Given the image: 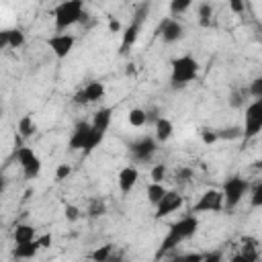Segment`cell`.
I'll return each mask as SVG.
<instances>
[{
  "mask_svg": "<svg viewBox=\"0 0 262 262\" xmlns=\"http://www.w3.org/2000/svg\"><path fill=\"white\" fill-rule=\"evenodd\" d=\"M196 229H199V219H196V215H186V217L178 219L176 223H172L170 229H168V233H166V237L162 239L160 248L156 250V260H160L164 254H168L170 250H174V248L180 246L182 242L190 239V237L196 233Z\"/></svg>",
  "mask_w": 262,
  "mask_h": 262,
  "instance_id": "6da1fadb",
  "label": "cell"
},
{
  "mask_svg": "<svg viewBox=\"0 0 262 262\" xmlns=\"http://www.w3.org/2000/svg\"><path fill=\"white\" fill-rule=\"evenodd\" d=\"M84 16V2L82 0H66L55 6L53 18H55V31L63 33L68 27L80 23Z\"/></svg>",
  "mask_w": 262,
  "mask_h": 262,
  "instance_id": "7a4b0ae2",
  "label": "cell"
},
{
  "mask_svg": "<svg viewBox=\"0 0 262 262\" xmlns=\"http://www.w3.org/2000/svg\"><path fill=\"white\" fill-rule=\"evenodd\" d=\"M196 76H199V61L192 55H180L172 61V74H170L172 88H182L190 84Z\"/></svg>",
  "mask_w": 262,
  "mask_h": 262,
  "instance_id": "3957f363",
  "label": "cell"
},
{
  "mask_svg": "<svg viewBox=\"0 0 262 262\" xmlns=\"http://www.w3.org/2000/svg\"><path fill=\"white\" fill-rule=\"evenodd\" d=\"M250 190V182L242 176H229L225 182H223V188H221V194H223V209H235L244 194Z\"/></svg>",
  "mask_w": 262,
  "mask_h": 262,
  "instance_id": "277c9868",
  "label": "cell"
},
{
  "mask_svg": "<svg viewBox=\"0 0 262 262\" xmlns=\"http://www.w3.org/2000/svg\"><path fill=\"white\" fill-rule=\"evenodd\" d=\"M16 160H18L27 180H33V178H37L41 174V160L29 145H23V147L16 149Z\"/></svg>",
  "mask_w": 262,
  "mask_h": 262,
  "instance_id": "5b68a950",
  "label": "cell"
},
{
  "mask_svg": "<svg viewBox=\"0 0 262 262\" xmlns=\"http://www.w3.org/2000/svg\"><path fill=\"white\" fill-rule=\"evenodd\" d=\"M244 137H256L262 131V98H256L246 108V125H244Z\"/></svg>",
  "mask_w": 262,
  "mask_h": 262,
  "instance_id": "8992f818",
  "label": "cell"
},
{
  "mask_svg": "<svg viewBox=\"0 0 262 262\" xmlns=\"http://www.w3.org/2000/svg\"><path fill=\"white\" fill-rule=\"evenodd\" d=\"M223 211V194L217 188L205 190L192 207V213H219Z\"/></svg>",
  "mask_w": 262,
  "mask_h": 262,
  "instance_id": "52a82bcc",
  "label": "cell"
},
{
  "mask_svg": "<svg viewBox=\"0 0 262 262\" xmlns=\"http://www.w3.org/2000/svg\"><path fill=\"white\" fill-rule=\"evenodd\" d=\"M147 12V6H141V10L135 14V18L131 20V25L123 31V39H121V55L129 53V49L135 45L137 37H139V31H141V20H143V14Z\"/></svg>",
  "mask_w": 262,
  "mask_h": 262,
  "instance_id": "ba28073f",
  "label": "cell"
},
{
  "mask_svg": "<svg viewBox=\"0 0 262 262\" xmlns=\"http://www.w3.org/2000/svg\"><path fill=\"white\" fill-rule=\"evenodd\" d=\"M74 43H76V37L70 35V33H55L47 39V45L49 49L53 51V55L57 59H63L70 55V51L74 49Z\"/></svg>",
  "mask_w": 262,
  "mask_h": 262,
  "instance_id": "9c48e42d",
  "label": "cell"
},
{
  "mask_svg": "<svg viewBox=\"0 0 262 262\" xmlns=\"http://www.w3.org/2000/svg\"><path fill=\"white\" fill-rule=\"evenodd\" d=\"M182 203H184V199H182L176 190H166V194L162 196V201L156 205V213H154V217H156V219H164L166 215L178 211V209L182 207Z\"/></svg>",
  "mask_w": 262,
  "mask_h": 262,
  "instance_id": "30bf717a",
  "label": "cell"
},
{
  "mask_svg": "<svg viewBox=\"0 0 262 262\" xmlns=\"http://www.w3.org/2000/svg\"><path fill=\"white\" fill-rule=\"evenodd\" d=\"M158 33H160V37H162L164 43H176V41L182 39V35H184V27H182L176 18L168 16V18H164V20L160 23Z\"/></svg>",
  "mask_w": 262,
  "mask_h": 262,
  "instance_id": "8fae6325",
  "label": "cell"
},
{
  "mask_svg": "<svg viewBox=\"0 0 262 262\" xmlns=\"http://www.w3.org/2000/svg\"><path fill=\"white\" fill-rule=\"evenodd\" d=\"M156 149H158V141L154 137H147V135L131 143V156L137 162H147L156 154Z\"/></svg>",
  "mask_w": 262,
  "mask_h": 262,
  "instance_id": "7c38bea8",
  "label": "cell"
},
{
  "mask_svg": "<svg viewBox=\"0 0 262 262\" xmlns=\"http://www.w3.org/2000/svg\"><path fill=\"white\" fill-rule=\"evenodd\" d=\"M88 133H90V123H88V121H80V123L74 127L72 135H70L68 147H70L72 151H76V149H84L86 139H88Z\"/></svg>",
  "mask_w": 262,
  "mask_h": 262,
  "instance_id": "4fadbf2b",
  "label": "cell"
},
{
  "mask_svg": "<svg viewBox=\"0 0 262 262\" xmlns=\"http://www.w3.org/2000/svg\"><path fill=\"white\" fill-rule=\"evenodd\" d=\"M137 180H139V170L135 166L121 168V172H119V188H121L123 194H129L133 190V186L137 184Z\"/></svg>",
  "mask_w": 262,
  "mask_h": 262,
  "instance_id": "5bb4252c",
  "label": "cell"
},
{
  "mask_svg": "<svg viewBox=\"0 0 262 262\" xmlns=\"http://www.w3.org/2000/svg\"><path fill=\"white\" fill-rule=\"evenodd\" d=\"M39 250H41V248H39V242H37V237H35V239L25 242V244H14L12 256H14L16 260H31V258L37 256Z\"/></svg>",
  "mask_w": 262,
  "mask_h": 262,
  "instance_id": "9a60e30c",
  "label": "cell"
},
{
  "mask_svg": "<svg viewBox=\"0 0 262 262\" xmlns=\"http://www.w3.org/2000/svg\"><path fill=\"white\" fill-rule=\"evenodd\" d=\"M111 119H113V108H111V106H102V108H98V111L92 115L90 127H94V129L106 133V129H108V125H111Z\"/></svg>",
  "mask_w": 262,
  "mask_h": 262,
  "instance_id": "2e32d148",
  "label": "cell"
},
{
  "mask_svg": "<svg viewBox=\"0 0 262 262\" xmlns=\"http://www.w3.org/2000/svg\"><path fill=\"white\" fill-rule=\"evenodd\" d=\"M16 135L25 141V139H29V137H33L35 135V131H37V125H35V121H33V115H23L20 119H18V123H16Z\"/></svg>",
  "mask_w": 262,
  "mask_h": 262,
  "instance_id": "e0dca14e",
  "label": "cell"
},
{
  "mask_svg": "<svg viewBox=\"0 0 262 262\" xmlns=\"http://www.w3.org/2000/svg\"><path fill=\"white\" fill-rule=\"evenodd\" d=\"M154 127H156V137H154L156 141H168L172 137V133H174V125H172V121L168 117H160Z\"/></svg>",
  "mask_w": 262,
  "mask_h": 262,
  "instance_id": "ac0fdd59",
  "label": "cell"
},
{
  "mask_svg": "<svg viewBox=\"0 0 262 262\" xmlns=\"http://www.w3.org/2000/svg\"><path fill=\"white\" fill-rule=\"evenodd\" d=\"M82 90H84V96H86L88 104H90V102H98V100L104 96V84H102V82H98V80L88 82Z\"/></svg>",
  "mask_w": 262,
  "mask_h": 262,
  "instance_id": "d6986e66",
  "label": "cell"
},
{
  "mask_svg": "<svg viewBox=\"0 0 262 262\" xmlns=\"http://www.w3.org/2000/svg\"><path fill=\"white\" fill-rule=\"evenodd\" d=\"M12 239H14V244H25V242L35 239V227L29 225V223H20V225H16L14 231H12Z\"/></svg>",
  "mask_w": 262,
  "mask_h": 262,
  "instance_id": "ffe728a7",
  "label": "cell"
},
{
  "mask_svg": "<svg viewBox=\"0 0 262 262\" xmlns=\"http://www.w3.org/2000/svg\"><path fill=\"white\" fill-rule=\"evenodd\" d=\"M104 135L106 133H102V131H98V129H94V127H90V133H88V139H86V145H84V154H92L100 143H102V139H104Z\"/></svg>",
  "mask_w": 262,
  "mask_h": 262,
  "instance_id": "44dd1931",
  "label": "cell"
},
{
  "mask_svg": "<svg viewBox=\"0 0 262 262\" xmlns=\"http://www.w3.org/2000/svg\"><path fill=\"white\" fill-rule=\"evenodd\" d=\"M239 254L246 258V262H258V258H260L258 246H256V242L252 237H246L244 239V246H242V252Z\"/></svg>",
  "mask_w": 262,
  "mask_h": 262,
  "instance_id": "7402d4cb",
  "label": "cell"
},
{
  "mask_svg": "<svg viewBox=\"0 0 262 262\" xmlns=\"http://www.w3.org/2000/svg\"><path fill=\"white\" fill-rule=\"evenodd\" d=\"M147 201H149V205H158L160 201H162V196L166 194V188H164V184H158V182H151V184H147Z\"/></svg>",
  "mask_w": 262,
  "mask_h": 262,
  "instance_id": "603a6c76",
  "label": "cell"
},
{
  "mask_svg": "<svg viewBox=\"0 0 262 262\" xmlns=\"http://www.w3.org/2000/svg\"><path fill=\"white\" fill-rule=\"evenodd\" d=\"M239 137H244V131H242V127H235V125H231V127H223V129H217V139H239Z\"/></svg>",
  "mask_w": 262,
  "mask_h": 262,
  "instance_id": "cb8c5ba5",
  "label": "cell"
},
{
  "mask_svg": "<svg viewBox=\"0 0 262 262\" xmlns=\"http://www.w3.org/2000/svg\"><path fill=\"white\" fill-rule=\"evenodd\" d=\"M111 256H113V244H102V246H98V248L90 254L92 262H106Z\"/></svg>",
  "mask_w": 262,
  "mask_h": 262,
  "instance_id": "d4e9b609",
  "label": "cell"
},
{
  "mask_svg": "<svg viewBox=\"0 0 262 262\" xmlns=\"http://www.w3.org/2000/svg\"><path fill=\"white\" fill-rule=\"evenodd\" d=\"M25 45V33L20 29H8V47L18 49Z\"/></svg>",
  "mask_w": 262,
  "mask_h": 262,
  "instance_id": "484cf974",
  "label": "cell"
},
{
  "mask_svg": "<svg viewBox=\"0 0 262 262\" xmlns=\"http://www.w3.org/2000/svg\"><path fill=\"white\" fill-rule=\"evenodd\" d=\"M127 121L131 127H143L145 125V111L143 108H131L127 115Z\"/></svg>",
  "mask_w": 262,
  "mask_h": 262,
  "instance_id": "4316f807",
  "label": "cell"
},
{
  "mask_svg": "<svg viewBox=\"0 0 262 262\" xmlns=\"http://www.w3.org/2000/svg\"><path fill=\"white\" fill-rule=\"evenodd\" d=\"M250 190H252V199H250L252 207H254V209L262 207V182H256V184H254Z\"/></svg>",
  "mask_w": 262,
  "mask_h": 262,
  "instance_id": "83f0119b",
  "label": "cell"
},
{
  "mask_svg": "<svg viewBox=\"0 0 262 262\" xmlns=\"http://www.w3.org/2000/svg\"><path fill=\"white\" fill-rule=\"evenodd\" d=\"M205 254H199V252H190V254H180V256H174L170 258L168 262H201Z\"/></svg>",
  "mask_w": 262,
  "mask_h": 262,
  "instance_id": "f1b7e54d",
  "label": "cell"
},
{
  "mask_svg": "<svg viewBox=\"0 0 262 262\" xmlns=\"http://www.w3.org/2000/svg\"><path fill=\"white\" fill-rule=\"evenodd\" d=\"M149 176H151V182L162 184V180H164V176H166V164H156V166L149 170Z\"/></svg>",
  "mask_w": 262,
  "mask_h": 262,
  "instance_id": "f546056e",
  "label": "cell"
},
{
  "mask_svg": "<svg viewBox=\"0 0 262 262\" xmlns=\"http://www.w3.org/2000/svg\"><path fill=\"white\" fill-rule=\"evenodd\" d=\"M201 141H203L205 145L217 143V141H219V139H217V129H201Z\"/></svg>",
  "mask_w": 262,
  "mask_h": 262,
  "instance_id": "4dcf8cb0",
  "label": "cell"
},
{
  "mask_svg": "<svg viewBox=\"0 0 262 262\" xmlns=\"http://www.w3.org/2000/svg\"><path fill=\"white\" fill-rule=\"evenodd\" d=\"M188 8H190V0H172L170 2V12L172 14H180Z\"/></svg>",
  "mask_w": 262,
  "mask_h": 262,
  "instance_id": "1f68e13d",
  "label": "cell"
},
{
  "mask_svg": "<svg viewBox=\"0 0 262 262\" xmlns=\"http://www.w3.org/2000/svg\"><path fill=\"white\" fill-rule=\"evenodd\" d=\"M199 16H201V23H203V25H209V20H211V16H213L211 4H207V2L199 4Z\"/></svg>",
  "mask_w": 262,
  "mask_h": 262,
  "instance_id": "d6a6232c",
  "label": "cell"
},
{
  "mask_svg": "<svg viewBox=\"0 0 262 262\" xmlns=\"http://www.w3.org/2000/svg\"><path fill=\"white\" fill-rule=\"evenodd\" d=\"M248 94H252L254 100H256V98H262V78H254V80L250 82Z\"/></svg>",
  "mask_w": 262,
  "mask_h": 262,
  "instance_id": "836d02e7",
  "label": "cell"
},
{
  "mask_svg": "<svg viewBox=\"0 0 262 262\" xmlns=\"http://www.w3.org/2000/svg\"><path fill=\"white\" fill-rule=\"evenodd\" d=\"M248 94V90H233L231 94H229V104L233 106V108H237V106H242L244 104V96Z\"/></svg>",
  "mask_w": 262,
  "mask_h": 262,
  "instance_id": "e575fe53",
  "label": "cell"
},
{
  "mask_svg": "<svg viewBox=\"0 0 262 262\" xmlns=\"http://www.w3.org/2000/svg\"><path fill=\"white\" fill-rule=\"evenodd\" d=\"M104 213H106V207H104L102 201H92V203H90V209H88V215H90V217H100V215H104Z\"/></svg>",
  "mask_w": 262,
  "mask_h": 262,
  "instance_id": "d590c367",
  "label": "cell"
},
{
  "mask_svg": "<svg viewBox=\"0 0 262 262\" xmlns=\"http://www.w3.org/2000/svg\"><path fill=\"white\" fill-rule=\"evenodd\" d=\"M63 213H66V219H68L70 223H74V221H78V219H80V209H78L76 205H66Z\"/></svg>",
  "mask_w": 262,
  "mask_h": 262,
  "instance_id": "8d00e7d4",
  "label": "cell"
},
{
  "mask_svg": "<svg viewBox=\"0 0 262 262\" xmlns=\"http://www.w3.org/2000/svg\"><path fill=\"white\" fill-rule=\"evenodd\" d=\"M70 172H72L70 164H59V166L55 168V180H66V178L70 176Z\"/></svg>",
  "mask_w": 262,
  "mask_h": 262,
  "instance_id": "74e56055",
  "label": "cell"
},
{
  "mask_svg": "<svg viewBox=\"0 0 262 262\" xmlns=\"http://www.w3.org/2000/svg\"><path fill=\"white\" fill-rule=\"evenodd\" d=\"M37 242H39V248H41V250H47V248H51V244H53V235H51V233H45V235L37 237Z\"/></svg>",
  "mask_w": 262,
  "mask_h": 262,
  "instance_id": "f35d334b",
  "label": "cell"
},
{
  "mask_svg": "<svg viewBox=\"0 0 262 262\" xmlns=\"http://www.w3.org/2000/svg\"><path fill=\"white\" fill-rule=\"evenodd\" d=\"M229 10L235 12V14H242L246 10V4L242 0H229Z\"/></svg>",
  "mask_w": 262,
  "mask_h": 262,
  "instance_id": "ab89813d",
  "label": "cell"
},
{
  "mask_svg": "<svg viewBox=\"0 0 262 262\" xmlns=\"http://www.w3.org/2000/svg\"><path fill=\"white\" fill-rule=\"evenodd\" d=\"M160 117H162V115H158V111H156V108L145 111V123H147V125H156V121H158Z\"/></svg>",
  "mask_w": 262,
  "mask_h": 262,
  "instance_id": "60d3db41",
  "label": "cell"
},
{
  "mask_svg": "<svg viewBox=\"0 0 262 262\" xmlns=\"http://www.w3.org/2000/svg\"><path fill=\"white\" fill-rule=\"evenodd\" d=\"M221 260H223V258H221V252H209V254L203 256L201 262H221Z\"/></svg>",
  "mask_w": 262,
  "mask_h": 262,
  "instance_id": "b9f144b4",
  "label": "cell"
},
{
  "mask_svg": "<svg viewBox=\"0 0 262 262\" xmlns=\"http://www.w3.org/2000/svg\"><path fill=\"white\" fill-rule=\"evenodd\" d=\"M8 47V29H0V51Z\"/></svg>",
  "mask_w": 262,
  "mask_h": 262,
  "instance_id": "7bdbcfd3",
  "label": "cell"
},
{
  "mask_svg": "<svg viewBox=\"0 0 262 262\" xmlns=\"http://www.w3.org/2000/svg\"><path fill=\"white\" fill-rule=\"evenodd\" d=\"M108 31H111V33H119V31H121V23H119L117 18H113V16L108 18Z\"/></svg>",
  "mask_w": 262,
  "mask_h": 262,
  "instance_id": "ee69618b",
  "label": "cell"
},
{
  "mask_svg": "<svg viewBox=\"0 0 262 262\" xmlns=\"http://www.w3.org/2000/svg\"><path fill=\"white\" fill-rule=\"evenodd\" d=\"M192 176V170L190 168H182V170H178V180H188Z\"/></svg>",
  "mask_w": 262,
  "mask_h": 262,
  "instance_id": "f6af8a7d",
  "label": "cell"
},
{
  "mask_svg": "<svg viewBox=\"0 0 262 262\" xmlns=\"http://www.w3.org/2000/svg\"><path fill=\"white\" fill-rule=\"evenodd\" d=\"M125 74H127V76H135V66H133V63H129V66H127V70H125Z\"/></svg>",
  "mask_w": 262,
  "mask_h": 262,
  "instance_id": "bcb514c9",
  "label": "cell"
},
{
  "mask_svg": "<svg viewBox=\"0 0 262 262\" xmlns=\"http://www.w3.org/2000/svg\"><path fill=\"white\" fill-rule=\"evenodd\" d=\"M4 188H6V178H4V174L0 172V192H4Z\"/></svg>",
  "mask_w": 262,
  "mask_h": 262,
  "instance_id": "7dc6e473",
  "label": "cell"
},
{
  "mask_svg": "<svg viewBox=\"0 0 262 262\" xmlns=\"http://www.w3.org/2000/svg\"><path fill=\"white\" fill-rule=\"evenodd\" d=\"M231 262H246V258H244L242 254H235V256L231 258Z\"/></svg>",
  "mask_w": 262,
  "mask_h": 262,
  "instance_id": "c3c4849f",
  "label": "cell"
},
{
  "mask_svg": "<svg viewBox=\"0 0 262 262\" xmlns=\"http://www.w3.org/2000/svg\"><path fill=\"white\" fill-rule=\"evenodd\" d=\"M106 262H121V260H119V258H113V256H111V258H108Z\"/></svg>",
  "mask_w": 262,
  "mask_h": 262,
  "instance_id": "681fc988",
  "label": "cell"
},
{
  "mask_svg": "<svg viewBox=\"0 0 262 262\" xmlns=\"http://www.w3.org/2000/svg\"><path fill=\"white\" fill-rule=\"evenodd\" d=\"M2 117H4V108L0 106V119H2Z\"/></svg>",
  "mask_w": 262,
  "mask_h": 262,
  "instance_id": "f907efd6",
  "label": "cell"
}]
</instances>
